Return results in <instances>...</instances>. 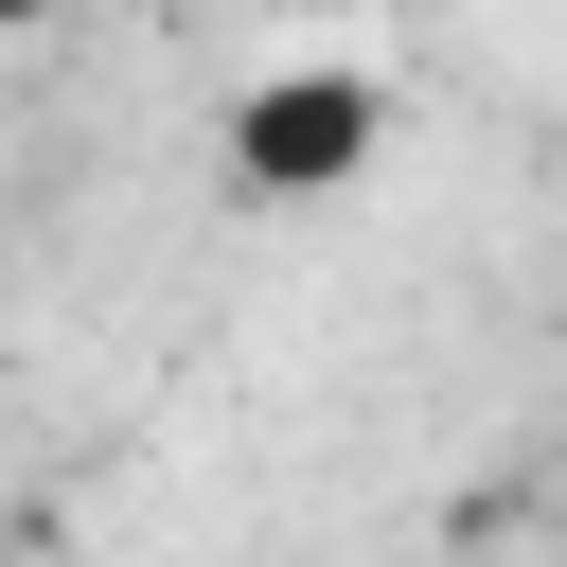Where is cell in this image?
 I'll list each match as a JSON object with an SVG mask.
<instances>
[{
	"mask_svg": "<svg viewBox=\"0 0 567 567\" xmlns=\"http://www.w3.org/2000/svg\"><path fill=\"white\" fill-rule=\"evenodd\" d=\"M372 159V89L354 71H266L248 106H230V177L248 195H337Z\"/></svg>",
	"mask_w": 567,
	"mask_h": 567,
	"instance_id": "6da1fadb",
	"label": "cell"
},
{
	"mask_svg": "<svg viewBox=\"0 0 567 567\" xmlns=\"http://www.w3.org/2000/svg\"><path fill=\"white\" fill-rule=\"evenodd\" d=\"M35 18H53V0H0V35H35Z\"/></svg>",
	"mask_w": 567,
	"mask_h": 567,
	"instance_id": "7a4b0ae2",
	"label": "cell"
}]
</instances>
